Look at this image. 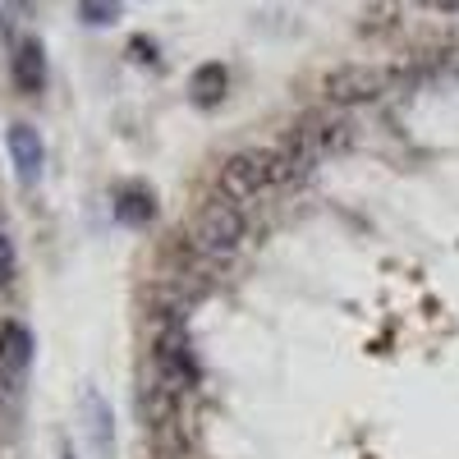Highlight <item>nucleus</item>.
Returning a JSON list of instances; mask_svg holds the SVG:
<instances>
[{
    "label": "nucleus",
    "instance_id": "f257e3e1",
    "mask_svg": "<svg viewBox=\"0 0 459 459\" xmlns=\"http://www.w3.org/2000/svg\"><path fill=\"white\" fill-rule=\"evenodd\" d=\"M147 368L157 372L170 391H179V395L198 391L203 368H198V354H194V335H188V326H184V313H157Z\"/></svg>",
    "mask_w": 459,
    "mask_h": 459
},
{
    "label": "nucleus",
    "instance_id": "f03ea898",
    "mask_svg": "<svg viewBox=\"0 0 459 459\" xmlns=\"http://www.w3.org/2000/svg\"><path fill=\"white\" fill-rule=\"evenodd\" d=\"M244 235H248V221H244L239 203H230L221 194L207 198L198 207V216L188 221V244H194L198 253H207L212 262H225L230 253H239Z\"/></svg>",
    "mask_w": 459,
    "mask_h": 459
},
{
    "label": "nucleus",
    "instance_id": "7ed1b4c3",
    "mask_svg": "<svg viewBox=\"0 0 459 459\" xmlns=\"http://www.w3.org/2000/svg\"><path fill=\"white\" fill-rule=\"evenodd\" d=\"M266 184H272V175H266V152H235V157H225V166L216 175V194L230 203H253Z\"/></svg>",
    "mask_w": 459,
    "mask_h": 459
},
{
    "label": "nucleus",
    "instance_id": "20e7f679",
    "mask_svg": "<svg viewBox=\"0 0 459 459\" xmlns=\"http://www.w3.org/2000/svg\"><path fill=\"white\" fill-rule=\"evenodd\" d=\"M381 88H386V74L372 69V65H340V69H331V74H326V83H322L326 101H335V106L377 101V97H381Z\"/></svg>",
    "mask_w": 459,
    "mask_h": 459
},
{
    "label": "nucleus",
    "instance_id": "39448f33",
    "mask_svg": "<svg viewBox=\"0 0 459 459\" xmlns=\"http://www.w3.org/2000/svg\"><path fill=\"white\" fill-rule=\"evenodd\" d=\"M294 138L322 161V157H331V152L354 143V125L344 120V115H335V110H313V115H303V120L294 125Z\"/></svg>",
    "mask_w": 459,
    "mask_h": 459
},
{
    "label": "nucleus",
    "instance_id": "423d86ee",
    "mask_svg": "<svg viewBox=\"0 0 459 459\" xmlns=\"http://www.w3.org/2000/svg\"><path fill=\"white\" fill-rule=\"evenodd\" d=\"M79 413H83V437H88L92 455L115 459V409H110V400L97 386H88L83 400H79Z\"/></svg>",
    "mask_w": 459,
    "mask_h": 459
},
{
    "label": "nucleus",
    "instance_id": "0eeeda50",
    "mask_svg": "<svg viewBox=\"0 0 459 459\" xmlns=\"http://www.w3.org/2000/svg\"><path fill=\"white\" fill-rule=\"evenodd\" d=\"M10 161H14V175L19 184H37L42 179V166H47V147H42V134H37L32 125H10Z\"/></svg>",
    "mask_w": 459,
    "mask_h": 459
},
{
    "label": "nucleus",
    "instance_id": "6e6552de",
    "mask_svg": "<svg viewBox=\"0 0 459 459\" xmlns=\"http://www.w3.org/2000/svg\"><path fill=\"white\" fill-rule=\"evenodd\" d=\"M10 74H14V88H19L23 97H37V92L47 88V51H42V42H37V37H23V42L14 47Z\"/></svg>",
    "mask_w": 459,
    "mask_h": 459
},
{
    "label": "nucleus",
    "instance_id": "1a4fd4ad",
    "mask_svg": "<svg viewBox=\"0 0 459 459\" xmlns=\"http://www.w3.org/2000/svg\"><path fill=\"white\" fill-rule=\"evenodd\" d=\"M115 221L129 230H147L157 221V194L147 184H120L115 188Z\"/></svg>",
    "mask_w": 459,
    "mask_h": 459
},
{
    "label": "nucleus",
    "instance_id": "9d476101",
    "mask_svg": "<svg viewBox=\"0 0 459 459\" xmlns=\"http://www.w3.org/2000/svg\"><path fill=\"white\" fill-rule=\"evenodd\" d=\"M32 350H37V344H32V331L23 322H0V363H5L10 372L28 377Z\"/></svg>",
    "mask_w": 459,
    "mask_h": 459
},
{
    "label": "nucleus",
    "instance_id": "9b49d317",
    "mask_svg": "<svg viewBox=\"0 0 459 459\" xmlns=\"http://www.w3.org/2000/svg\"><path fill=\"white\" fill-rule=\"evenodd\" d=\"M230 92V69L221 60H207L194 69V79H188V97H194L198 106H221Z\"/></svg>",
    "mask_w": 459,
    "mask_h": 459
},
{
    "label": "nucleus",
    "instance_id": "f8f14e48",
    "mask_svg": "<svg viewBox=\"0 0 459 459\" xmlns=\"http://www.w3.org/2000/svg\"><path fill=\"white\" fill-rule=\"evenodd\" d=\"M79 19L92 28H110L120 19V0H79Z\"/></svg>",
    "mask_w": 459,
    "mask_h": 459
},
{
    "label": "nucleus",
    "instance_id": "ddd939ff",
    "mask_svg": "<svg viewBox=\"0 0 459 459\" xmlns=\"http://www.w3.org/2000/svg\"><path fill=\"white\" fill-rule=\"evenodd\" d=\"M14 272H19V262H14V244H10L5 221H0V290L14 285Z\"/></svg>",
    "mask_w": 459,
    "mask_h": 459
},
{
    "label": "nucleus",
    "instance_id": "4468645a",
    "mask_svg": "<svg viewBox=\"0 0 459 459\" xmlns=\"http://www.w3.org/2000/svg\"><path fill=\"white\" fill-rule=\"evenodd\" d=\"M129 51H134L143 65H157V51H152V42H147V37H134V42H129Z\"/></svg>",
    "mask_w": 459,
    "mask_h": 459
},
{
    "label": "nucleus",
    "instance_id": "2eb2a0df",
    "mask_svg": "<svg viewBox=\"0 0 459 459\" xmlns=\"http://www.w3.org/2000/svg\"><path fill=\"white\" fill-rule=\"evenodd\" d=\"M437 5H441V10H459V0H437Z\"/></svg>",
    "mask_w": 459,
    "mask_h": 459
},
{
    "label": "nucleus",
    "instance_id": "dca6fc26",
    "mask_svg": "<svg viewBox=\"0 0 459 459\" xmlns=\"http://www.w3.org/2000/svg\"><path fill=\"white\" fill-rule=\"evenodd\" d=\"M60 459H74V450H65V455H60Z\"/></svg>",
    "mask_w": 459,
    "mask_h": 459
},
{
    "label": "nucleus",
    "instance_id": "f3484780",
    "mask_svg": "<svg viewBox=\"0 0 459 459\" xmlns=\"http://www.w3.org/2000/svg\"><path fill=\"white\" fill-rule=\"evenodd\" d=\"M19 5H28V0H19Z\"/></svg>",
    "mask_w": 459,
    "mask_h": 459
}]
</instances>
